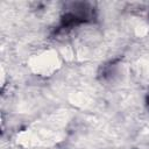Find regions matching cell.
<instances>
[{
	"label": "cell",
	"instance_id": "obj_1",
	"mask_svg": "<svg viewBox=\"0 0 149 149\" xmlns=\"http://www.w3.org/2000/svg\"><path fill=\"white\" fill-rule=\"evenodd\" d=\"M147 105H148V108H149V97H148V99H147Z\"/></svg>",
	"mask_w": 149,
	"mask_h": 149
}]
</instances>
